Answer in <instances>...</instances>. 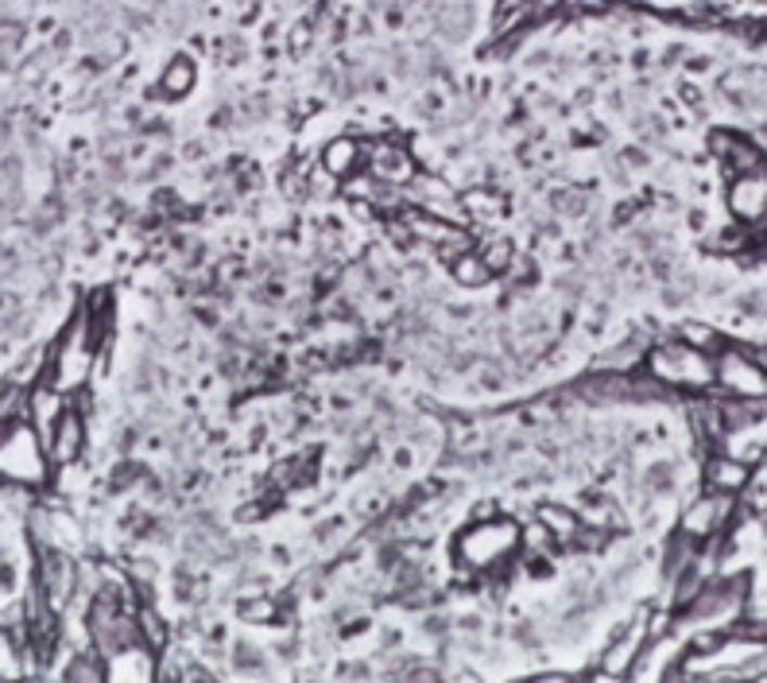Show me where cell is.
Returning a JSON list of instances; mask_svg holds the SVG:
<instances>
[{
	"label": "cell",
	"instance_id": "18",
	"mask_svg": "<svg viewBox=\"0 0 767 683\" xmlns=\"http://www.w3.org/2000/svg\"><path fill=\"white\" fill-rule=\"evenodd\" d=\"M190 86H194V63H190V59H179L175 66H167V74H163V90L179 98V93H187Z\"/></svg>",
	"mask_w": 767,
	"mask_h": 683
},
{
	"label": "cell",
	"instance_id": "13",
	"mask_svg": "<svg viewBox=\"0 0 767 683\" xmlns=\"http://www.w3.org/2000/svg\"><path fill=\"white\" fill-rule=\"evenodd\" d=\"M643 645H648V629H643V621H640V625H632L621 641H616L613 648H609L605 672L609 675H628V672H632V660L640 656Z\"/></svg>",
	"mask_w": 767,
	"mask_h": 683
},
{
	"label": "cell",
	"instance_id": "17",
	"mask_svg": "<svg viewBox=\"0 0 767 683\" xmlns=\"http://www.w3.org/2000/svg\"><path fill=\"white\" fill-rule=\"evenodd\" d=\"M136 625H140V641H144L148 648H163V645H167V629H163L159 614H155L152 606H144V610L136 614Z\"/></svg>",
	"mask_w": 767,
	"mask_h": 683
},
{
	"label": "cell",
	"instance_id": "16",
	"mask_svg": "<svg viewBox=\"0 0 767 683\" xmlns=\"http://www.w3.org/2000/svg\"><path fill=\"white\" fill-rule=\"evenodd\" d=\"M450 268H453V280L465 283V288H481V283H488V276H493V268L485 265V256L473 253V249H465L461 256H453Z\"/></svg>",
	"mask_w": 767,
	"mask_h": 683
},
{
	"label": "cell",
	"instance_id": "12",
	"mask_svg": "<svg viewBox=\"0 0 767 683\" xmlns=\"http://www.w3.org/2000/svg\"><path fill=\"white\" fill-rule=\"evenodd\" d=\"M749 478H752V466L732 455H714L705 463V485H710V493H732V497H737V493L749 485Z\"/></svg>",
	"mask_w": 767,
	"mask_h": 683
},
{
	"label": "cell",
	"instance_id": "19",
	"mask_svg": "<svg viewBox=\"0 0 767 683\" xmlns=\"http://www.w3.org/2000/svg\"><path fill=\"white\" fill-rule=\"evenodd\" d=\"M682 342H690L694 350H705V354H717L721 350V338H717L714 327H702V322H687L682 327Z\"/></svg>",
	"mask_w": 767,
	"mask_h": 683
},
{
	"label": "cell",
	"instance_id": "7",
	"mask_svg": "<svg viewBox=\"0 0 767 683\" xmlns=\"http://www.w3.org/2000/svg\"><path fill=\"white\" fill-rule=\"evenodd\" d=\"M729 210L741 222H749V226H759V222H767V167H764V172L732 175Z\"/></svg>",
	"mask_w": 767,
	"mask_h": 683
},
{
	"label": "cell",
	"instance_id": "10",
	"mask_svg": "<svg viewBox=\"0 0 767 683\" xmlns=\"http://www.w3.org/2000/svg\"><path fill=\"white\" fill-rule=\"evenodd\" d=\"M710 148H714V155L725 164L729 179H732V175L764 172V167H767L764 152H759L756 144H749L744 137H737V132H729V128H717L714 137H710Z\"/></svg>",
	"mask_w": 767,
	"mask_h": 683
},
{
	"label": "cell",
	"instance_id": "9",
	"mask_svg": "<svg viewBox=\"0 0 767 683\" xmlns=\"http://www.w3.org/2000/svg\"><path fill=\"white\" fill-rule=\"evenodd\" d=\"M732 517V493H710V497H698L687 513H682V532L690 540H705L721 532Z\"/></svg>",
	"mask_w": 767,
	"mask_h": 683
},
{
	"label": "cell",
	"instance_id": "14",
	"mask_svg": "<svg viewBox=\"0 0 767 683\" xmlns=\"http://www.w3.org/2000/svg\"><path fill=\"white\" fill-rule=\"evenodd\" d=\"M361 160H365L361 144H357V140H349V137L334 140V144L325 148V172L337 175V179H345V175L357 172V164H361Z\"/></svg>",
	"mask_w": 767,
	"mask_h": 683
},
{
	"label": "cell",
	"instance_id": "23",
	"mask_svg": "<svg viewBox=\"0 0 767 683\" xmlns=\"http://www.w3.org/2000/svg\"><path fill=\"white\" fill-rule=\"evenodd\" d=\"M752 357H756V362H759V365H764V369H767V346H764V350H756V354H752Z\"/></svg>",
	"mask_w": 767,
	"mask_h": 683
},
{
	"label": "cell",
	"instance_id": "5",
	"mask_svg": "<svg viewBox=\"0 0 767 683\" xmlns=\"http://www.w3.org/2000/svg\"><path fill=\"white\" fill-rule=\"evenodd\" d=\"M714 384H721L729 396H749V401H764L767 396V369L744 350L721 346L714 354Z\"/></svg>",
	"mask_w": 767,
	"mask_h": 683
},
{
	"label": "cell",
	"instance_id": "20",
	"mask_svg": "<svg viewBox=\"0 0 767 683\" xmlns=\"http://www.w3.org/2000/svg\"><path fill=\"white\" fill-rule=\"evenodd\" d=\"M539 520L554 532V536H574V529H578V517L566 513V509H554V505H542Z\"/></svg>",
	"mask_w": 767,
	"mask_h": 683
},
{
	"label": "cell",
	"instance_id": "8",
	"mask_svg": "<svg viewBox=\"0 0 767 683\" xmlns=\"http://www.w3.org/2000/svg\"><path fill=\"white\" fill-rule=\"evenodd\" d=\"M47 458L54 466H74L81 458V446H86V423L74 408H66L63 416L54 419V428L43 435Z\"/></svg>",
	"mask_w": 767,
	"mask_h": 683
},
{
	"label": "cell",
	"instance_id": "2",
	"mask_svg": "<svg viewBox=\"0 0 767 683\" xmlns=\"http://www.w3.org/2000/svg\"><path fill=\"white\" fill-rule=\"evenodd\" d=\"M93 357H98V330H93L90 311L74 315L71 327L59 334L51 357H47V381L63 392H78L90 381Z\"/></svg>",
	"mask_w": 767,
	"mask_h": 683
},
{
	"label": "cell",
	"instance_id": "11",
	"mask_svg": "<svg viewBox=\"0 0 767 683\" xmlns=\"http://www.w3.org/2000/svg\"><path fill=\"white\" fill-rule=\"evenodd\" d=\"M66 412V392L54 389L51 381L36 384V389L27 392V423L39 431V435H47V431L54 428V419Z\"/></svg>",
	"mask_w": 767,
	"mask_h": 683
},
{
	"label": "cell",
	"instance_id": "3",
	"mask_svg": "<svg viewBox=\"0 0 767 683\" xmlns=\"http://www.w3.org/2000/svg\"><path fill=\"white\" fill-rule=\"evenodd\" d=\"M648 374L670 389H710L714 384V354L694 350L690 342H660L648 354Z\"/></svg>",
	"mask_w": 767,
	"mask_h": 683
},
{
	"label": "cell",
	"instance_id": "22",
	"mask_svg": "<svg viewBox=\"0 0 767 683\" xmlns=\"http://www.w3.org/2000/svg\"><path fill=\"white\" fill-rule=\"evenodd\" d=\"M248 618H271V602H256V606H248Z\"/></svg>",
	"mask_w": 767,
	"mask_h": 683
},
{
	"label": "cell",
	"instance_id": "4",
	"mask_svg": "<svg viewBox=\"0 0 767 683\" xmlns=\"http://www.w3.org/2000/svg\"><path fill=\"white\" fill-rule=\"evenodd\" d=\"M520 547V524L515 520H481L458 536V556L473 571H485V567L500 564Z\"/></svg>",
	"mask_w": 767,
	"mask_h": 683
},
{
	"label": "cell",
	"instance_id": "6",
	"mask_svg": "<svg viewBox=\"0 0 767 683\" xmlns=\"http://www.w3.org/2000/svg\"><path fill=\"white\" fill-rule=\"evenodd\" d=\"M717 451H721V455L741 458V463H749V466L759 463V458L767 455V401L759 404L749 419L725 428L721 439H717Z\"/></svg>",
	"mask_w": 767,
	"mask_h": 683
},
{
	"label": "cell",
	"instance_id": "15",
	"mask_svg": "<svg viewBox=\"0 0 767 683\" xmlns=\"http://www.w3.org/2000/svg\"><path fill=\"white\" fill-rule=\"evenodd\" d=\"M369 164L376 179H407V175H411V160L392 144H380L376 155H369Z\"/></svg>",
	"mask_w": 767,
	"mask_h": 683
},
{
	"label": "cell",
	"instance_id": "1",
	"mask_svg": "<svg viewBox=\"0 0 767 683\" xmlns=\"http://www.w3.org/2000/svg\"><path fill=\"white\" fill-rule=\"evenodd\" d=\"M0 478L9 485H20V490H39L51 478L43 435L27 419L0 423Z\"/></svg>",
	"mask_w": 767,
	"mask_h": 683
},
{
	"label": "cell",
	"instance_id": "21",
	"mask_svg": "<svg viewBox=\"0 0 767 683\" xmlns=\"http://www.w3.org/2000/svg\"><path fill=\"white\" fill-rule=\"evenodd\" d=\"M481 256H485V265L493 268V273H500V268L512 265V245H508V241H493Z\"/></svg>",
	"mask_w": 767,
	"mask_h": 683
}]
</instances>
